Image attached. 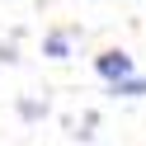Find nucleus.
Returning a JSON list of instances; mask_svg holds the SVG:
<instances>
[{"instance_id":"obj_1","label":"nucleus","mask_w":146,"mask_h":146,"mask_svg":"<svg viewBox=\"0 0 146 146\" xmlns=\"http://www.w3.org/2000/svg\"><path fill=\"white\" fill-rule=\"evenodd\" d=\"M94 71H99L104 80H118V76H132V71H137V61H132V52L108 47V52H99V57H94Z\"/></svg>"},{"instance_id":"obj_2","label":"nucleus","mask_w":146,"mask_h":146,"mask_svg":"<svg viewBox=\"0 0 146 146\" xmlns=\"http://www.w3.org/2000/svg\"><path fill=\"white\" fill-rule=\"evenodd\" d=\"M108 94H123V99L146 94V76H118V80H108Z\"/></svg>"},{"instance_id":"obj_3","label":"nucleus","mask_w":146,"mask_h":146,"mask_svg":"<svg viewBox=\"0 0 146 146\" xmlns=\"http://www.w3.org/2000/svg\"><path fill=\"white\" fill-rule=\"evenodd\" d=\"M42 52H47L52 61H66L71 57V33H47V38H42Z\"/></svg>"},{"instance_id":"obj_4","label":"nucleus","mask_w":146,"mask_h":146,"mask_svg":"<svg viewBox=\"0 0 146 146\" xmlns=\"http://www.w3.org/2000/svg\"><path fill=\"white\" fill-rule=\"evenodd\" d=\"M19 113H24V118H42V113H47V104H33V99H24V104H19Z\"/></svg>"}]
</instances>
